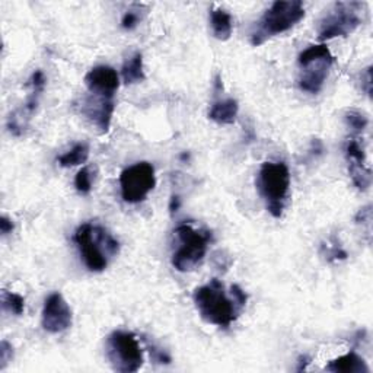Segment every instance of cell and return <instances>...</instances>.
I'll use <instances>...</instances> for the list:
<instances>
[{
    "mask_svg": "<svg viewBox=\"0 0 373 373\" xmlns=\"http://www.w3.org/2000/svg\"><path fill=\"white\" fill-rule=\"evenodd\" d=\"M73 241L84 264L92 273L104 272L112 256L120 252V242L101 225H80L75 230Z\"/></svg>",
    "mask_w": 373,
    "mask_h": 373,
    "instance_id": "obj_1",
    "label": "cell"
},
{
    "mask_svg": "<svg viewBox=\"0 0 373 373\" xmlns=\"http://www.w3.org/2000/svg\"><path fill=\"white\" fill-rule=\"evenodd\" d=\"M73 324V313L60 291L49 295L44 302L41 313L43 328L50 334L67 331Z\"/></svg>",
    "mask_w": 373,
    "mask_h": 373,
    "instance_id": "obj_10",
    "label": "cell"
},
{
    "mask_svg": "<svg viewBox=\"0 0 373 373\" xmlns=\"http://www.w3.org/2000/svg\"><path fill=\"white\" fill-rule=\"evenodd\" d=\"M372 207H370V204L369 206H366V207H363V208H360L359 210V213L356 215V217H354V220H356V224L357 225H365V224H368V225H370V220H372V210H370Z\"/></svg>",
    "mask_w": 373,
    "mask_h": 373,
    "instance_id": "obj_29",
    "label": "cell"
},
{
    "mask_svg": "<svg viewBox=\"0 0 373 373\" xmlns=\"http://www.w3.org/2000/svg\"><path fill=\"white\" fill-rule=\"evenodd\" d=\"M325 369L333 373H369L370 369L366 365L363 357H360L356 352H348L344 356L331 360Z\"/></svg>",
    "mask_w": 373,
    "mask_h": 373,
    "instance_id": "obj_15",
    "label": "cell"
},
{
    "mask_svg": "<svg viewBox=\"0 0 373 373\" xmlns=\"http://www.w3.org/2000/svg\"><path fill=\"white\" fill-rule=\"evenodd\" d=\"M156 186L155 167L149 162H137L127 167L120 173L121 198L128 204H137L146 200Z\"/></svg>",
    "mask_w": 373,
    "mask_h": 373,
    "instance_id": "obj_9",
    "label": "cell"
},
{
    "mask_svg": "<svg viewBox=\"0 0 373 373\" xmlns=\"http://www.w3.org/2000/svg\"><path fill=\"white\" fill-rule=\"evenodd\" d=\"M368 5L363 2H337L320 21L318 38L328 41L353 34L365 21Z\"/></svg>",
    "mask_w": 373,
    "mask_h": 373,
    "instance_id": "obj_7",
    "label": "cell"
},
{
    "mask_svg": "<svg viewBox=\"0 0 373 373\" xmlns=\"http://www.w3.org/2000/svg\"><path fill=\"white\" fill-rule=\"evenodd\" d=\"M107 357L119 373H134L143 366V348L132 331L115 330L107 338Z\"/></svg>",
    "mask_w": 373,
    "mask_h": 373,
    "instance_id": "obj_8",
    "label": "cell"
},
{
    "mask_svg": "<svg viewBox=\"0 0 373 373\" xmlns=\"http://www.w3.org/2000/svg\"><path fill=\"white\" fill-rule=\"evenodd\" d=\"M145 343H146V346L149 348V353H150L152 360L156 361V363H159V365H169L171 363V356L165 352V350H162L156 344L150 343L149 340H146V338H145Z\"/></svg>",
    "mask_w": 373,
    "mask_h": 373,
    "instance_id": "obj_26",
    "label": "cell"
},
{
    "mask_svg": "<svg viewBox=\"0 0 373 373\" xmlns=\"http://www.w3.org/2000/svg\"><path fill=\"white\" fill-rule=\"evenodd\" d=\"M308 365H309V359L308 356H300L299 357V361H298V372H303L308 369Z\"/></svg>",
    "mask_w": 373,
    "mask_h": 373,
    "instance_id": "obj_33",
    "label": "cell"
},
{
    "mask_svg": "<svg viewBox=\"0 0 373 373\" xmlns=\"http://www.w3.org/2000/svg\"><path fill=\"white\" fill-rule=\"evenodd\" d=\"M85 85L89 93L114 98L117 89L120 86V77L117 70L111 66H95L86 73Z\"/></svg>",
    "mask_w": 373,
    "mask_h": 373,
    "instance_id": "obj_13",
    "label": "cell"
},
{
    "mask_svg": "<svg viewBox=\"0 0 373 373\" xmlns=\"http://www.w3.org/2000/svg\"><path fill=\"white\" fill-rule=\"evenodd\" d=\"M256 190L273 217L283 216L290 190V171L285 162H264L256 175Z\"/></svg>",
    "mask_w": 373,
    "mask_h": 373,
    "instance_id": "obj_4",
    "label": "cell"
},
{
    "mask_svg": "<svg viewBox=\"0 0 373 373\" xmlns=\"http://www.w3.org/2000/svg\"><path fill=\"white\" fill-rule=\"evenodd\" d=\"M239 112V104L233 98L217 99L212 104L208 110V119L220 125H232L237 123V117Z\"/></svg>",
    "mask_w": 373,
    "mask_h": 373,
    "instance_id": "obj_14",
    "label": "cell"
},
{
    "mask_svg": "<svg viewBox=\"0 0 373 373\" xmlns=\"http://www.w3.org/2000/svg\"><path fill=\"white\" fill-rule=\"evenodd\" d=\"M89 158V145L88 143H77L75 145L69 152H66L64 155L58 156L57 162L58 165L63 168H72V167H79L84 165V163Z\"/></svg>",
    "mask_w": 373,
    "mask_h": 373,
    "instance_id": "obj_18",
    "label": "cell"
},
{
    "mask_svg": "<svg viewBox=\"0 0 373 373\" xmlns=\"http://www.w3.org/2000/svg\"><path fill=\"white\" fill-rule=\"evenodd\" d=\"M12 359H14V347L3 340L2 344H0V369L3 370Z\"/></svg>",
    "mask_w": 373,
    "mask_h": 373,
    "instance_id": "obj_27",
    "label": "cell"
},
{
    "mask_svg": "<svg viewBox=\"0 0 373 373\" xmlns=\"http://www.w3.org/2000/svg\"><path fill=\"white\" fill-rule=\"evenodd\" d=\"M321 255L325 256V260L328 263H337L347 260V252L343 250V247L335 238H333V243H322L321 245Z\"/></svg>",
    "mask_w": 373,
    "mask_h": 373,
    "instance_id": "obj_23",
    "label": "cell"
},
{
    "mask_svg": "<svg viewBox=\"0 0 373 373\" xmlns=\"http://www.w3.org/2000/svg\"><path fill=\"white\" fill-rule=\"evenodd\" d=\"M173 233L178 245L172 252V267L180 273L193 272L204 260L208 243L213 241L212 232L182 224L175 228Z\"/></svg>",
    "mask_w": 373,
    "mask_h": 373,
    "instance_id": "obj_5",
    "label": "cell"
},
{
    "mask_svg": "<svg viewBox=\"0 0 373 373\" xmlns=\"http://www.w3.org/2000/svg\"><path fill=\"white\" fill-rule=\"evenodd\" d=\"M230 295H232L233 299H235V300L238 302V305H239L241 308H243L245 305H247L248 296H247V293H245V291L241 289V286H238V285H232V286H230Z\"/></svg>",
    "mask_w": 373,
    "mask_h": 373,
    "instance_id": "obj_28",
    "label": "cell"
},
{
    "mask_svg": "<svg viewBox=\"0 0 373 373\" xmlns=\"http://www.w3.org/2000/svg\"><path fill=\"white\" fill-rule=\"evenodd\" d=\"M45 84H47V79L43 70H35L28 82V85L31 86V93L28 95L25 104H23L22 110L10 114L8 119V128L14 136H21L23 133L28 120L31 119V115L37 111L40 98L45 89Z\"/></svg>",
    "mask_w": 373,
    "mask_h": 373,
    "instance_id": "obj_11",
    "label": "cell"
},
{
    "mask_svg": "<svg viewBox=\"0 0 373 373\" xmlns=\"http://www.w3.org/2000/svg\"><path fill=\"white\" fill-rule=\"evenodd\" d=\"M346 158L348 163H357V165H366V152L361 146L360 140L352 137L346 143Z\"/></svg>",
    "mask_w": 373,
    "mask_h": 373,
    "instance_id": "obj_21",
    "label": "cell"
},
{
    "mask_svg": "<svg viewBox=\"0 0 373 373\" xmlns=\"http://www.w3.org/2000/svg\"><path fill=\"white\" fill-rule=\"evenodd\" d=\"M193 300L200 317L207 324L225 330L238 320L242 309L232 295L230 298L226 295L224 283L217 278H212L208 283L197 287L193 293Z\"/></svg>",
    "mask_w": 373,
    "mask_h": 373,
    "instance_id": "obj_2",
    "label": "cell"
},
{
    "mask_svg": "<svg viewBox=\"0 0 373 373\" xmlns=\"http://www.w3.org/2000/svg\"><path fill=\"white\" fill-rule=\"evenodd\" d=\"M14 224H12V220L8 219L6 216H2V219H0V232H2V235L6 237L9 235V233H12V230H14Z\"/></svg>",
    "mask_w": 373,
    "mask_h": 373,
    "instance_id": "obj_30",
    "label": "cell"
},
{
    "mask_svg": "<svg viewBox=\"0 0 373 373\" xmlns=\"http://www.w3.org/2000/svg\"><path fill=\"white\" fill-rule=\"evenodd\" d=\"M147 9L143 5H133L121 18V28L125 31H133L140 21L143 19V14Z\"/></svg>",
    "mask_w": 373,
    "mask_h": 373,
    "instance_id": "obj_22",
    "label": "cell"
},
{
    "mask_svg": "<svg viewBox=\"0 0 373 373\" xmlns=\"http://www.w3.org/2000/svg\"><path fill=\"white\" fill-rule=\"evenodd\" d=\"M348 175L357 190L366 191L372 184V171L366 165H357V163H348Z\"/></svg>",
    "mask_w": 373,
    "mask_h": 373,
    "instance_id": "obj_19",
    "label": "cell"
},
{
    "mask_svg": "<svg viewBox=\"0 0 373 373\" xmlns=\"http://www.w3.org/2000/svg\"><path fill=\"white\" fill-rule=\"evenodd\" d=\"M210 27H212L215 38L228 41L233 32V19L225 9L213 8L210 10Z\"/></svg>",
    "mask_w": 373,
    "mask_h": 373,
    "instance_id": "obj_16",
    "label": "cell"
},
{
    "mask_svg": "<svg viewBox=\"0 0 373 373\" xmlns=\"http://www.w3.org/2000/svg\"><path fill=\"white\" fill-rule=\"evenodd\" d=\"M180 207H181V198H180V195H172L171 200H169V212H171V215L177 213L178 210H180Z\"/></svg>",
    "mask_w": 373,
    "mask_h": 373,
    "instance_id": "obj_32",
    "label": "cell"
},
{
    "mask_svg": "<svg viewBox=\"0 0 373 373\" xmlns=\"http://www.w3.org/2000/svg\"><path fill=\"white\" fill-rule=\"evenodd\" d=\"M365 92L368 97L372 95V66H369L365 72Z\"/></svg>",
    "mask_w": 373,
    "mask_h": 373,
    "instance_id": "obj_31",
    "label": "cell"
},
{
    "mask_svg": "<svg viewBox=\"0 0 373 373\" xmlns=\"http://www.w3.org/2000/svg\"><path fill=\"white\" fill-rule=\"evenodd\" d=\"M2 306L8 312L21 317L25 312V299L18 293H12L9 290H2Z\"/></svg>",
    "mask_w": 373,
    "mask_h": 373,
    "instance_id": "obj_20",
    "label": "cell"
},
{
    "mask_svg": "<svg viewBox=\"0 0 373 373\" xmlns=\"http://www.w3.org/2000/svg\"><path fill=\"white\" fill-rule=\"evenodd\" d=\"M114 110V98L97 95V93H89L84 104H82V114L98 128L101 134L108 133Z\"/></svg>",
    "mask_w": 373,
    "mask_h": 373,
    "instance_id": "obj_12",
    "label": "cell"
},
{
    "mask_svg": "<svg viewBox=\"0 0 373 373\" xmlns=\"http://www.w3.org/2000/svg\"><path fill=\"white\" fill-rule=\"evenodd\" d=\"M75 189L80 194H89L92 190V177L89 168H82L77 171L75 177Z\"/></svg>",
    "mask_w": 373,
    "mask_h": 373,
    "instance_id": "obj_25",
    "label": "cell"
},
{
    "mask_svg": "<svg viewBox=\"0 0 373 373\" xmlns=\"http://www.w3.org/2000/svg\"><path fill=\"white\" fill-rule=\"evenodd\" d=\"M344 119H346V123L347 125L352 128L353 132L356 133H361V132H365V128L368 127L369 124V119L368 117L363 114V112H360L357 110H350L346 112L344 115Z\"/></svg>",
    "mask_w": 373,
    "mask_h": 373,
    "instance_id": "obj_24",
    "label": "cell"
},
{
    "mask_svg": "<svg viewBox=\"0 0 373 373\" xmlns=\"http://www.w3.org/2000/svg\"><path fill=\"white\" fill-rule=\"evenodd\" d=\"M121 75L125 85H134V84L143 82L146 79L145 66H143V54L136 53L130 58H127L123 64Z\"/></svg>",
    "mask_w": 373,
    "mask_h": 373,
    "instance_id": "obj_17",
    "label": "cell"
},
{
    "mask_svg": "<svg viewBox=\"0 0 373 373\" xmlns=\"http://www.w3.org/2000/svg\"><path fill=\"white\" fill-rule=\"evenodd\" d=\"M305 18V6L300 0H277L268 8L251 32V44L258 47L276 35L283 34Z\"/></svg>",
    "mask_w": 373,
    "mask_h": 373,
    "instance_id": "obj_3",
    "label": "cell"
},
{
    "mask_svg": "<svg viewBox=\"0 0 373 373\" xmlns=\"http://www.w3.org/2000/svg\"><path fill=\"white\" fill-rule=\"evenodd\" d=\"M334 64V56L325 44L309 45L298 57V86L302 92L317 95L324 88Z\"/></svg>",
    "mask_w": 373,
    "mask_h": 373,
    "instance_id": "obj_6",
    "label": "cell"
}]
</instances>
